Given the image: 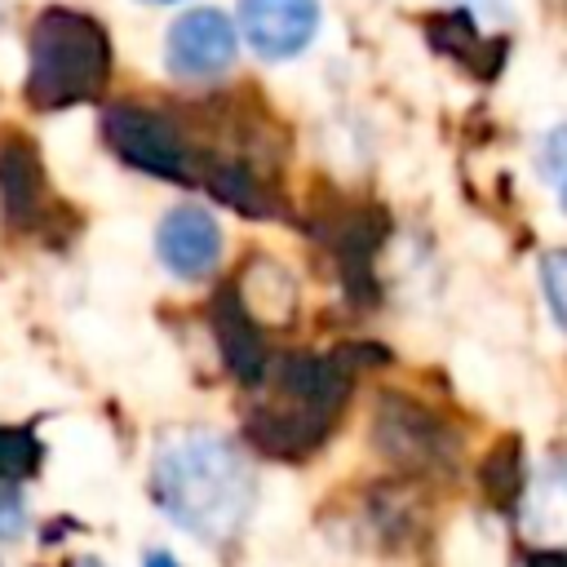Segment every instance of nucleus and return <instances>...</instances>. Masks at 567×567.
I'll return each mask as SVG.
<instances>
[{
	"label": "nucleus",
	"instance_id": "18",
	"mask_svg": "<svg viewBox=\"0 0 567 567\" xmlns=\"http://www.w3.org/2000/svg\"><path fill=\"white\" fill-rule=\"evenodd\" d=\"M563 208H567V177H563Z\"/></svg>",
	"mask_w": 567,
	"mask_h": 567
},
{
	"label": "nucleus",
	"instance_id": "15",
	"mask_svg": "<svg viewBox=\"0 0 567 567\" xmlns=\"http://www.w3.org/2000/svg\"><path fill=\"white\" fill-rule=\"evenodd\" d=\"M540 284H545V297H549L558 323L567 328V248H558L540 261Z\"/></svg>",
	"mask_w": 567,
	"mask_h": 567
},
{
	"label": "nucleus",
	"instance_id": "17",
	"mask_svg": "<svg viewBox=\"0 0 567 567\" xmlns=\"http://www.w3.org/2000/svg\"><path fill=\"white\" fill-rule=\"evenodd\" d=\"M540 168H545L554 182H563V177H567V128H554V133H549L545 155H540Z\"/></svg>",
	"mask_w": 567,
	"mask_h": 567
},
{
	"label": "nucleus",
	"instance_id": "8",
	"mask_svg": "<svg viewBox=\"0 0 567 567\" xmlns=\"http://www.w3.org/2000/svg\"><path fill=\"white\" fill-rule=\"evenodd\" d=\"M213 332H217V346H221V359L226 368L244 381V385H257L261 372H266V346H261V328L252 319V306L239 288H221L217 301H213Z\"/></svg>",
	"mask_w": 567,
	"mask_h": 567
},
{
	"label": "nucleus",
	"instance_id": "5",
	"mask_svg": "<svg viewBox=\"0 0 567 567\" xmlns=\"http://www.w3.org/2000/svg\"><path fill=\"white\" fill-rule=\"evenodd\" d=\"M239 31L221 9H186L164 40V62L177 80H213L235 62Z\"/></svg>",
	"mask_w": 567,
	"mask_h": 567
},
{
	"label": "nucleus",
	"instance_id": "2",
	"mask_svg": "<svg viewBox=\"0 0 567 567\" xmlns=\"http://www.w3.org/2000/svg\"><path fill=\"white\" fill-rule=\"evenodd\" d=\"M257 399L244 416V430L266 456H310L337 425L350 399V368L337 354H284L266 363L252 385Z\"/></svg>",
	"mask_w": 567,
	"mask_h": 567
},
{
	"label": "nucleus",
	"instance_id": "10",
	"mask_svg": "<svg viewBox=\"0 0 567 567\" xmlns=\"http://www.w3.org/2000/svg\"><path fill=\"white\" fill-rule=\"evenodd\" d=\"M0 204L13 221H35L40 217V204H44V173H40V159L35 151L18 137L0 151Z\"/></svg>",
	"mask_w": 567,
	"mask_h": 567
},
{
	"label": "nucleus",
	"instance_id": "3",
	"mask_svg": "<svg viewBox=\"0 0 567 567\" xmlns=\"http://www.w3.org/2000/svg\"><path fill=\"white\" fill-rule=\"evenodd\" d=\"M111 80V40L97 18L80 9H44L31 27L27 97L40 111L89 102Z\"/></svg>",
	"mask_w": 567,
	"mask_h": 567
},
{
	"label": "nucleus",
	"instance_id": "6",
	"mask_svg": "<svg viewBox=\"0 0 567 567\" xmlns=\"http://www.w3.org/2000/svg\"><path fill=\"white\" fill-rule=\"evenodd\" d=\"M319 31V0H239V35L266 62L297 58Z\"/></svg>",
	"mask_w": 567,
	"mask_h": 567
},
{
	"label": "nucleus",
	"instance_id": "14",
	"mask_svg": "<svg viewBox=\"0 0 567 567\" xmlns=\"http://www.w3.org/2000/svg\"><path fill=\"white\" fill-rule=\"evenodd\" d=\"M40 456H44V447L27 425L22 430H0V478H9V483L27 478L40 465Z\"/></svg>",
	"mask_w": 567,
	"mask_h": 567
},
{
	"label": "nucleus",
	"instance_id": "16",
	"mask_svg": "<svg viewBox=\"0 0 567 567\" xmlns=\"http://www.w3.org/2000/svg\"><path fill=\"white\" fill-rule=\"evenodd\" d=\"M27 527V505L9 478H0V540H13Z\"/></svg>",
	"mask_w": 567,
	"mask_h": 567
},
{
	"label": "nucleus",
	"instance_id": "11",
	"mask_svg": "<svg viewBox=\"0 0 567 567\" xmlns=\"http://www.w3.org/2000/svg\"><path fill=\"white\" fill-rule=\"evenodd\" d=\"M523 527L540 545L567 549V465L545 470L527 492H523Z\"/></svg>",
	"mask_w": 567,
	"mask_h": 567
},
{
	"label": "nucleus",
	"instance_id": "9",
	"mask_svg": "<svg viewBox=\"0 0 567 567\" xmlns=\"http://www.w3.org/2000/svg\"><path fill=\"white\" fill-rule=\"evenodd\" d=\"M377 439H381L385 452H399L403 443H412L408 461H416V465H430V461H439V452H443V430H439L425 412H416L412 403H403V399H381Z\"/></svg>",
	"mask_w": 567,
	"mask_h": 567
},
{
	"label": "nucleus",
	"instance_id": "1",
	"mask_svg": "<svg viewBox=\"0 0 567 567\" xmlns=\"http://www.w3.org/2000/svg\"><path fill=\"white\" fill-rule=\"evenodd\" d=\"M155 505L195 540L226 545L252 514V470L244 452L208 430L168 434L151 465Z\"/></svg>",
	"mask_w": 567,
	"mask_h": 567
},
{
	"label": "nucleus",
	"instance_id": "13",
	"mask_svg": "<svg viewBox=\"0 0 567 567\" xmlns=\"http://www.w3.org/2000/svg\"><path fill=\"white\" fill-rule=\"evenodd\" d=\"M483 492L492 501H505V505L523 496V456H518L514 439H505V443H496L487 452V461H483Z\"/></svg>",
	"mask_w": 567,
	"mask_h": 567
},
{
	"label": "nucleus",
	"instance_id": "7",
	"mask_svg": "<svg viewBox=\"0 0 567 567\" xmlns=\"http://www.w3.org/2000/svg\"><path fill=\"white\" fill-rule=\"evenodd\" d=\"M155 252H159L168 275L204 279L221 257V230H217L213 213H204L195 204H182V208L164 213V221L155 230Z\"/></svg>",
	"mask_w": 567,
	"mask_h": 567
},
{
	"label": "nucleus",
	"instance_id": "4",
	"mask_svg": "<svg viewBox=\"0 0 567 567\" xmlns=\"http://www.w3.org/2000/svg\"><path fill=\"white\" fill-rule=\"evenodd\" d=\"M102 137L124 164L164 182H190V146L164 111L142 102H115L102 115Z\"/></svg>",
	"mask_w": 567,
	"mask_h": 567
},
{
	"label": "nucleus",
	"instance_id": "12",
	"mask_svg": "<svg viewBox=\"0 0 567 567\" xmlns=\"http://www.w3.org/2000/svg\"><path fill=\"white\" fill-rule=\"evenodd\" d=\"M208 190H213L221 204H230V208H239V213H252V217H270V208H275V199L266 195L261 177H252V168H248L244 159H221V164H213V168H208Z\"/></svg>",
	"mask_w": 567,
	"mask_h": 567
},
{
	"label": "nucleus",
	"instance_id": "19",
	"mask_svg": "<svg viewBox=\"0 0 567 567\" xmlns=\"http://www.w3.org/2000/svg\"><path fill=\"white\" fill-rule=\"evenodd\" d=\"M146 4H177V0H146Z\"/></svg>",
	"mask_w": 567,
	"mask_h": 567
}]
</instances>
